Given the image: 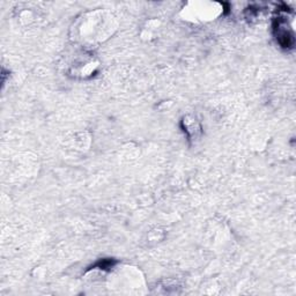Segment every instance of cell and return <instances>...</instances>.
<instances>
[{"instance_id":"1","label":"cell","mask_w":296,"mask_h":296,"mask_svg":"<svg viewBox=\"0 0 296 296\" xmlns=\"http://www.w3.org/2000/svg\"><path fill=\"white\" fill-rule=\"evenodd\" d=\"M115 261H112V260H109V259H104L103 261H100V263L96 264V266H100V268H110L114 266Z\"/></svg>"}]
</instances>
